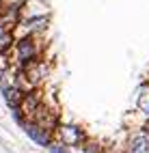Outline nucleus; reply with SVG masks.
<instances>
[{
    "label": "nucleus",
    "mask_w": 149,
    "mask_h": 153,
    "mask_svg": "<svg viewBox=\"0 0 149 153\" xmlns=\"http://www.w3.org/2000/svg\"><path fill=\"white\" fill-rule=\"evenodd\" d=\"M24 129H26L28 138H31V140L35 142V145H39V147H45V145H50L48 134H45V129H43V127H39V125H26Z\"/></svg>",
    "instance_id": "1"
},
{
    "label": "nucleus",
    "mask_w": 149,
    "mask_h": 153,
    "mask_svg": "<svg viewBox=\"0 0 149 153\" xmlns=\"http://www.w3.org/2000/svg\"><path fill=\"white\" fill-rule=\"evenodd\" d=\"M63 134L67 136V140L72 142V145L80 140V129H78V127H74V125H67V127H63Z\"/></svg>",
    "instance_id": "2"
},
{
    "label": "nucleus",
    "mask_w": 149,
    "mask_h": 153,
    "mask_svg": "<svg viewBox=\"0 0 149 153\" xmlns=\"http://www.w3.org/2000/svg\"><path fill=\"white\" fill-rule=\"evenodd\" d=\"M149 145H147V138L145 136H138L134 142H132V153H147Z\"/></svg>",
    "instance_id": "3"
},
{
    "label": "nucleus",
    "mask_w": 149,
    "mask_h": 153,
    "mask_svg": "<svg viewBox=\"0 0 149 153\" xmlns=\"http://www.w3.org/2000/svg\"><path fill=\"white\" fill-rule=\"evenodd\" d=\"M33 52H35V50H33V43L28 41V39H22V41H19V56L26 60V56L31 58V56H33Z\"/></svg>",
    "instance_id": "4"
},
{
    "label": "nucleus",
    "mask_w": 149,
    "mask_h": 153,
    "mask_svg": "<svg viewBox=\"0 0 149 153\" xmlns=\"http://www.w3.org/2000/svg\"><path fill=\"white\" fill-rule=\"evenodd\" d=\"M138 108L143 112H149V88H145L141 93V97H138Z\"/></svg>",
    "instance_id": "5"
},
{
    "label": "nucleus",
    "mask_w": 149,
    "mask_h": 153,
    "mask_svg": "<svg viewBox=\"0 0 149 153\" xmlns=\"http://www.w3.org/2000/svg\"><path fill=\"white\" fill-rule=\"evenodd\" d=\"M4 97H7V101H9L11 106H17V104H19V91H15V88L4 91Z\"/></svg>",
    "instance_id": "6"
},
{
    "label": "nucleus",
    "mask_w": 149,
    "mask_h": 153,
    "mask_svg": "<svg viewBox=\"0 0 149 153\" xmlns=\"http://www.w3.org/2000/svg\"><path fill=\"white\" fill-rule=\"evenodd\" d=\"M9 39H11L9 35H0V52H4V50L9 48V43H11Z\"/></svg>",
    "instance_id": "7"
},
{
    "label": "nucleus",
    "mask_w": 149,
    "mask_h": 153,
    "mask_svg": "<svg viewBox=\"0 0 149 153\" xmlns=\"http://www.w3.org/2000/svg\"><path fill=\"white\" fill-rule=\"evenodd\" d=\"M52 153H69L65 147H52Z\"/></svg>",
    "instance_id": "8"
},
{
    "label": "nucleus",
    "mask_w": 149,
    "mask_h": 153,
    "mask_svg": "<svg viewBox=\"0 0 149 153\" xmlns=\"http://www.w3.org/2000/svg\"><path fill=\"white\" fill-rule=\"evenodd\" d=\"M84 153H95V147H93V145H91V147H86V151H84Z\"/></svg>",
    "instance_id": "9"
}]
</instances>
